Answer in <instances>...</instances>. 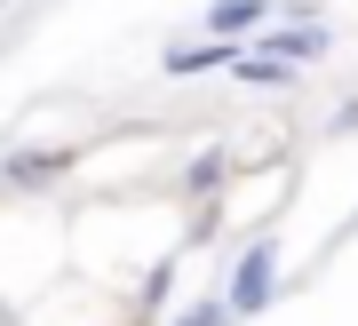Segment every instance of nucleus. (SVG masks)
<instances>
[{"mask_svg": "<svg viewBox=\"0 0 358 326\" xmlns=\"http://www.w3.org/2000/svg\"><path fill=\"white\" fill-rule=\"evenodd\" d=\"M271 295H279V231H271V239H255V247L231 263V278H223L231 318H263V311H271Z\"/></svg>", "mask_w": 358, "mask_h": 326, "instance_id": "nucleus-1", "label": "nucleus"}, {"mask_svg": "<svg viewBox=\"0 0 358 326\" xmlns=\"http://www.w3.org/2000/svg\"><path fill=\"white\" fill-rule=\"evenodd\" d=\"M247 48H263V56L294 64V72H310V64H327V56H334V24H327V16H310V24H279V16H271V24L247 40Z\"/></svg>", "mask_w": 358, "mask_h": 326, "instance_id": "nucleus-2", "label": "nucleus"}, {"mask_svg": "<svg viewBox=\"0 0 358 326\" xmlns=\"http://www.w3.org/2000/svg\"><path fill=\"white\" fill-rule=\"evenodd\" d=\"M72 167H80L72 143H32V151H8V160H0V183L8 191H56Z\"/></svg>", "mask_w": 358, "mask_h": 326, "instance_id": "nucleus-3", "label": "nucleus"}, {"mask_svg": "<svg viewBox=\"0 0 358 326\" xmlns=\"http://www.w3.org/2000/svg\"><path fill=\"white\" fill-rule=\"evenodd\" d=\"M231 64H239V40L199 32V40H176V48L159 56V72H167V80H207V72H231Z\"/></svg>", "mask_w": 358, "mask_h": 326, "instance_id": "nucleus-4", "label": "nucleus"}, {"mask_svg": "<svg viewBox=\"0 0 358 326\" xmlns=\"http://www.w3.org/2000/svg\"><path fill=\"white\" fill-rule=\"evenodd\" d=\"M263 24H271V0H215V8H207V32H215V40H239V48Z\"/></svg>", "mask_w": 358, "mask_h": 326, "instance_id": "nucleus-5", "label": "nucleus"}, {"mask_svg": "<svg viewBox=\"0 0 358 326\" xmlns=\"http://www.w3.org/2000/svg\"><path fill=\"white\" fill-rule=\"evenodd\" d=\"M223 183H231V151H223V143H207V151L183 160V199H215Z\"/></svg>", "mask_w": 358, "mask_h": 326, "instance_id": "nucleus-6", "label": "nucleus"}, {"mask_svg": "<svg viewBox=\"0 0 358 326\" xmlns=\"http://www.w3.org/2000/svg\"><path fill=\"white\" fill-rule=\"evenodd\" d=\"M231 72H239L247 88H294V64L263 56V48H239V64H231Z\"/></svg>", "mask_w": 358, "mask_h": 326, "instance_id": "nucleus-7", "label": "nucleus"}, {"mask_svg": "<svg viewBox=\"0 0 358 326\" xmlns=\"http://www.w3.org/2000/svg\"><path fill=\"white\" fill-rule=\"evenodd\" d=\"M167 326H231V302H223V295H199L192 311H176Z\"/></svg>", "mask_w": 358, "mask_h": 326, "instance_id": "nucleus-8", "label": "nucleus"}, {"mask_svg": "<svg viewBox=\"0 0 358 326\" xmlns=\"http://www.w3.org/2000/svg\"><path fill=\"white\" fill-rule=\"evenodd\" d=\"M334 136H358V96L343 104V112H334Z\"/></svg>", "mask_w": 358, "mask_h": 326, "instance_id": "nucleus-9", "label": "nucleus"}]
</instances>
